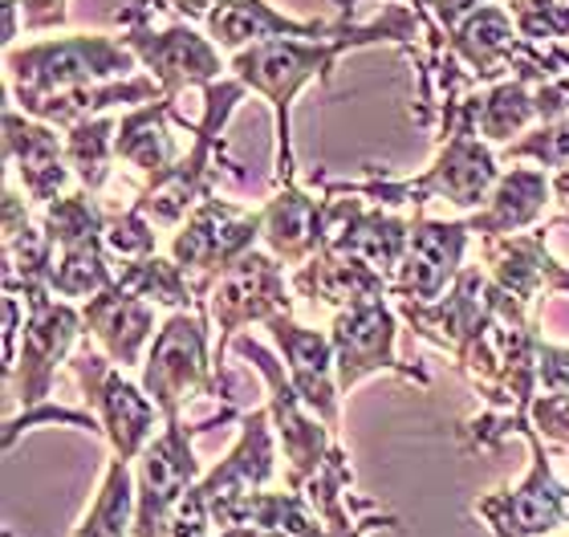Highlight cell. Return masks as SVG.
<instances>
[{"label": "cell", "mask_w": 569, "mask_h": 537, "mask_svg": "<svg viewBox=\"0 0 569 537\" xmlns=\"http://www.w3.org/2000/svg\"><path fill=\"white\" fill-rule=\"evenodd\" d=\"M17 298L24 301V342L17 347V358H12V367L4 375L12 379V399L24 411H33L53 391L58 367L70 362L73 347L82 342L86 318L78 306L58 298L49 286L24 289Z\"/></svg>", "instance_id": "obj_6"}, {"label": "cell", "mask_w": 569, "mask_h": 537, "mask_svg": "<svg viewBox=\"0 0 569 537\" xmlns=\"http://www.w3.org/2000/svg\"><path fill=\"white\" fill-rule=\"evenodd\" d=\"M427 21L411 4H387L382 17L358 24L342 17L338 33L330 37H281V41H264V46L240 49L228 61V73L240 78L252 95L269 98L277 119V183H293V102L309 82H330L333 61L362 46H411L416 37H427Z\"/></svg>", "instance_id": "obj_1"}, {"label": "cell", "mask_w": 569, "mask_h": 537, "mask_svg": "<svg viewBox=\"0 0 569 537\" xmlns=\"http://www.w3.org/2000/svg\"><path fill=\"white\" fill-rule=\"evenodd\" d=\"M107 249L122 261H139L154 252V225L139 208H107Z\"/></svg>", "instance_id": "obj_32"}, {"label": "cell", "mask_w": 569, "mask_h": 537, "mask_svg": "<svg viewBox=\"0 0 569 537\" xmlns=\"http://www.w3.org/2000/svg\"><path fill=\"white\" fill-rule=\"evenodd\" d=\"M500 163H525L533 159L537 168H566L569 163V119L558 122H537L521 139H512L509 147L497 151Z\"/></svg>", "instance_id": "obj_30"}, {"label": "cell", "mask_w": 569, "mask_h": 537, "mask_svg": "<svg viewBox=\"0 0 569 537\" xmlns=\"http://www.w3.org/2000/svg\"><path fill=\"white\" fill-rule=\"evenodd\" d=\"M78 537H134V477L131 460H110L102 489L86 521L78 526Z\"/></svg>", "instance_id": "obj_29"}, {"label": "cell", "mask_w": 569, "mask_h": 537, "mask_svg": "<svg viewBox=\"0 0 569 537\" xmlns=\"http://www.w3.org/2000/svg\"><path fill=\"white\" fill-rule=\"evenodd\" d=\"M119 286L127 294H134V298L151 301V306H167V310H191V306H200L196 281L176 261H163L159 252L122 265Z\"/></svg>", "instance_id": "obj_28"}, {"label": "cell", "mask_w": 569, "mask_h": 537, "mask_svg": "<svg viewBox=\"0 0 569 537\" xmlns=\"http://www.w3.org/2000/svg\"><path fill=\"white\" fill-rule=\"evenodd\" d=\"M326 203H330V240H326V249L375 265L379 274H387L395 281V274H399V265L407 257V245H411V220L395 216L391 208H367V200H358V196Z\"/></svg>", "instance_id": "obj_16"}, {"label": "cell", "mask_w": 569, "mask_h": 537, "mask_svg": "<svg viewBox=\"0 0 569 537\" xmlns=\"http://www.w3.org/2000/svg\"><path fill=\"white\" fill-rule=\"evenodd\" d=\"M171 122L196 131V122H188L176 110V98H154V102H142L131 107L127 115H119V135H114V159L119 163H131L142 176H163L167 168L179 163V143L171 135Z\"/></svg>", "instance_id": "obj_22"}, {"label": "cell", "mask_w": 569, "mask_h": 537, "mask_svg": "<svg viewBox=\"0 0 569 537\" xmlns=\"http://www.w3.org/2000/svg\"><path fill=\"white\" fill-rule=\"evenodd\" d=\"M553 200L566 203V208H569V163H566V168L553 171ZM561 220H569V212L561 216Z\"/></svg>", "instance_id": "obj_39"}, {"label": "cell", "mask_w": 569, "mask_h": 537, "mask_svg": "<svg viewBox=\"0 0 569 537\" xmlns=\"http://www.w3.org/2000/svg\"><path fill=\"white\" fill-rule=\"evenodd\" d=\"M529 419L553 453H569V391H546L541 399H533Z\"/></svg>", "instance_id": "obj_33"}, {"label": "cell", "mask_w": 569, "mask_h": 537, "mask_svg": "<svg viewBox=\"0 0 569 537\" xmlns=\"http://www.w3.org/2000/svg\"><path fill=\"white\" fill-rule=\"evenodd\" d=\"M4 159L9 176L21 179V191L29 203H53L73 183V171L66 163V139L49 122L24 115L17 102H4Z\"/></svg>", "instance_id": "obj_14"}, {"label": "cell", "mask_w": 569, "mask_h": 537, "mask_svg": "<svg viewBox=\"0 0 569 537\" xmlns=\"http://www.w3.org/2000/svg\"><path fill=\"white\" fill-rule=\"evenodd\" d=\"M249 95V86L240 82V78H220V82L203 86V119L196 122V139L191 147L179 156L176 168H167L163 176H154L147 188L139 191V208L151 225L159 228H176L183 225L196 208H200L216 188V176H220V159H224V127L232 119V110L244 102Z\"/></svg>", "instance_id": "obj_3"}, {"label": "cell", "mask_w": 569, "mask_h": 537, "mask_svg": "<svg viewBox=\"0 0 569 537\" xmlns=\"http://www.w3.org/2000/svg\"><path fill=\"white\" fill-rule=\"evenodd\" d=\"M293 294L333 306V310H346L362 298H391V277L379 274L375 265L358 261V257L321 249L318 257H309L293 274Z\"/></svg>", "instance_id": "obj_24"}, {"label": "cell", "mask_w": 569, "mask_h": 537, "mask_svg": "<svg viewBox=\"0 0 569 537\" xmlns=\"http://www.w3.org/2000/svg\"><path fill=\"white\" fill-rule=\"evenodd\" d=\"M17 4H21V24L29 33L58 29V24H66V12H70V0H17Z\"/></svg>", "instance_id": "obj_35"}, {"label": "cell", "mask_w": 569, "mask_h": 537, "mask_svg": "<svg viewBox=\"0 0 569 537\" xmlns=\"http://www.w3.org/2000/svg\"><path fill=\"white\" fill-rule=\"evenodd\" d=\"M521 436L533 448V468L517 489L492 493L476 501V514L485 517L497 537H546L569 521V485H561L549 465L546 440L537 436L533 419L521 424Z\"/></svg>", "instance_id": "obj_12"}, {"label": "cell", "mask_w": 569, "mask_h": 537, "mask_svg": "<svg viewBox=\"0 0 569 537\" xmlns=\"http://www.w3.org/2000/svg\"><path fill=\"white\" fill-rule=\"evenodd\" d=\"M537 122V98L533 86L521 78L488 86L480 95V115H476V135L492 147H509L512 135H525Z\"/></svg>", "instance_id": "obj_26"}, {"label": "cell", "mask_w": 569, "mask_h": 537, "mask_svg": "<svg viewBox=\"0 0 569 537\" xmlns=\"http://www.w3.org/2000/svg\"><path fill=\"white\" fill-rule=\"evenodd\" d=\"M82 318H86V335L94 338L98 350H102L110 362H119L122 370L147 362L142 350H151V342H154L151 301L134 298V294H127V289L114 281V286L102 289L98 298L86 301Z\"/></svg>", "instance_id": "obj_21"}, {"label": "cell", "mask_w": 569, "mask_h": 537, "mask_svg": "<svg viewBox=\"0 0 569 537\" xmlns=\"http://www.w3.org/2000/svg\"><path fill=\"white\" fill-rule=\"evenodd\" d=\"M342 21H297L277 12L269 0H228L203 21V33L212 37L224 53L264 46V41H281V37H330L338 33Z\"/></svg>", "instance_id": "obj_23"}, {"label": "cell", "mask_w": 569, "mask_h": 537, "mask_svg": "<svg viewBox=\"0 0 569 537\" xmlns=\"http://www.w3.org/2000/svg\"><path fill=\"white\" fill-rule=\"evenodd\" d=\"M134 70H139V58L127 46V37L110 33H66L4 49L9 95L21 110L61 90L134 78Z\"/></svg>", "instance_id": "obj_2"}, {"label": "cell", "mask_w": 569, "mask_h": 537, "mask_svg": "<svg viewBox=\"0 0 569 537\" xmlns=\"http://www.w3.org/2000/svg\"><path fill=\"white\" fill-rule=\"evenodd\" d=\"M159 4H163V9H176L179 17H188V21L203 24L220 4H228V0H159Z\"/></svg>", "instance_id": "obj_37"}, {"label": "cell", "mask_w": 569, "mask_h": 537, "mask_svg": "<svg viewBox=\"0 0 569 537\" xmlns=\"http://www.w3.org/2000/svg\"><path fill=\"white\" fill-rule=\"evenodd\" d=\"M228 419H240L237 407L203 419L196 428H188L183 419H163V431L142 448L139 468H134V537L163 534L167 517L183 501V493L203 480V468L196 460V436L220 428Z\"/></svg>", "instance_id": "obj_5"}, {"label": "cell", "mask_w": 569, "mask_h": 537, "mask_svg": "<svg viewBox=\"0 0 569 537\" xmlns=\"http://www.w3.org/2000/svg\"><path fill=\"white\" fill-rule=\"evenodd\" d=\"M73 379L82 382L86 404L94 411L98 428L110 440L119 460H139L142 448L154 440V424L163 419L159 404H154L147 387H134L127 375H122L119 362H110L102 350L82 347L70 358Z\"/></svg>", "instance_id": "obj_8"}, {"label": "cell", "mask_w": 569, "mask_h": 537, "mask_svg": "<svg viewBox=\"0 0 569 537\" xmlns=\"http://www.w3.org/2000/svg\"><path fill=\"white\" fill-rule=\"evenodd\" d=\"M289 281L273 252L252 249L244 252L237 265H228L224 274L216 277V286L208 289V298L200 301V310H208V322L220 330L216 342V362L224 358L228 342L252 322H269L273 314H293V298H289Z\"/></svg>", "instance_id": "obj_10"}, {"label": "cell", "mask_w": 569, "mask_h": 537, "mask_svg": "<svg viewBox=\"0 0 569 537\" xmlns=\"http://www.w3.org/2000/svg\"><path fill=\"white\" fill-rule=\"evenodd\" d=\"M472 228L468 220H431L416 216L411 220V245L391 281L395 301H439L451 289V281L463 269Z\"/></svg>", "instance_id": "obj_13"}, {"label": "cell", "mask_w": 569, "mask_h": 537, "mask_svg": "<svg viewBox=\"0 0 569 537\" xmlns=\"http://www.w3.org/2000/svg\"><path fill=\"white\" fill-rule=\"evenodd\" d=\"M549 196H553V176H546L541 168H512L497 179L485 208H476L468 216V228H472V237L525 232L541 220Z\"/></svg>", "instance_id": "obj_25"}, {"label": "cell", "mask_w": 569, "mask_h": 537, "mask_svg": "<svg viewBox=\"0 0 569 537\" xmlns=\"http://www.w3.org/2000/svg\"><path fill=\"white\" fill-rule=\"evenodd\" d=\"M114 135H119V119L114 115H94V119H82L78 127L66 131V163H70L78 188L86 191H102L110 179V163L114 159Z\"/></svg>", "instance_id": "obj_27"}, {"label": "cell", "mask_w": 569, "mask_h": 537, "mask_svg": "<svg viewBox=\"0 0 569 537\" xmlns=\"http://www.w3.org/2000/svg\"><path fill=\"white\" fill-rule=\"evenodd\" d=\"M485 4L488 0H436V4H431V21H436L443 33H451L456 24L468 21V17H472L476 9H485Z\"/></svg>", "instance_id": "obj_36"}, {"label": "cell", "mask_w": 569, "mask_h": 537, "mask_svg": "<svg viewBox=\"0 0 569 537\" xmlns=\"http://www.w3.org/2000/svg\"><path fill=\"white\" fill-rule=\"evenodd\" d=\"M451 58L460 61L476 86H497L517 73V53H521V33L512 21L509 4H485L468 21H460L443 41Z\"/></svg>", "instance_id": "obj_19"}, {"label": "cell", "mask_w": 569, "mask_h": 537, "mask_svg": "<svg viewBox=\"0 0 569 537\" xmlns=\"http://www.w3.org/2000/svg\"><path fill=\"white\" fill-rule=\"evenodd\" d=\"M537 379L546 391H569V350L553 342H537Z\"/></svg>", "instance_id": "obj_34"}, {"label": "cell", "mask_w": 569, "mask_h": 537, "mask_svg": "<svg viewBox=\"0 0 569 537\" xmlns=\"http://www.w3.org/2000/svg\"><path fill=\"white\" fill-rule=\"evenodd\" d=\"M395 338H399V310L387 298H362L333 314L330 342H333V362H338V387H342V395H350V387H358L375 370L407 375L419 387H427V370L411 367V362H399Z\"/></svg>", "instance_id": "obj_11"}, {"label": "cell", "mask_w": 569, "mask_h": 537, "mask_svg": "<svg viewBox=\"0 0 569 537\" xmlns=\"http://www.w3.org/2000/svg\"><path fill=\"white\" fill-rule=\"evenodd\" d=\"M142 387L151 395L163 419H179L191 399L224 395V379L216 375V347L208 310H176L167 326L154 335L147 362H142Z\"/></svg>", "instance_id": "obj_4"}, {"label": "cell", "mask_w": 569, "mask_h": 537, "mask_svg": "<svg viewBox=\"0 0 569 537\" xmlns=\"http://www.w3.org/2000/svg\"><path fill=\"white\" fill-rule=\"evenodd\" d=\"M525 41H569V0H509Z\"/></svg>", "instance_id": "obj_31"}, {"label": "cell", "mask_w": 569, "mask_h": 537, "mask_svg": "<svg viewBox=\"0 0 569 537\" xmlns=\"http://www.w3.org/2000/svg\"><path fill=\"white\" fill-rule=\"evenodd\" d=\"M264 232V212H244L228 200H208L183 220V228L171 240V261L196 281L200 301L208 298V289L216 286V277L224 274L228 265H237L244 252L257 249V240Z\"/></svg>", "instance_id": "obj_9"}, {"label": "cell", "mask_w": 569, "mask_h": 537, "mask_svg": "<svg viewBox=\"0 0 569 537\" xmlns=\"http://www.w3.org/2000/svg\"><path fill=\"white\" fill-rule=\"evenodd\" d=\"M330 4L342 12V17H355V9L362 4V0H330ZM403 4H411V9H419L423 17H431V4H436V0H403Z\"/></svg>", "instance_id": "obj_38"}, {"label": "cell", "mask_w": 569, "mask_h": 537, "mask_svg": "<svg viewBox=\"0 0 569 537\" xmlns=\"http://www.w3.org/2000/svg\"><path fill=\"white\" fill-rule=\"evenodd\" d=\"M159 0H131L119 12V21L127 24V46L134 49V58L154 82L163 86L167 98H179V90L188 86H212L224 78V49L216 46L212 37L191 29V24H167V29H151V9Z\"/></svg>", "instance_id": "obj_7"}, {"label": "cell", "mask_w": 569, "mask_h": 537, "mask_svg": "<svg viewBox=\"0 0 569 537\" xmlns=\"http://www.w3.org/2000/svg\"><path fill=\"white\" fill-rule=\"evenodd\" d=\"M264 326L273 330L277 347L284 355L289 382L301 395V404L318 419H326V428L338 431V399H342V387H338V362H333L330 335L297 326L289 314H273Z\"/></svg>", "instance_id": "obj_15"}, {"label": "cell", "mask_w": 569, "mask_h": 537, "mask_svg": "<svg viewBox=\"0 0 569 537\" xmlns=\"http://www.w3.org/2000/svg\"><path fill=\"white\" fill-rule=\"evenodd\" d=\"M220 537H264V534L257 526H228Z\"/></svg>", "instance_id": "obj_40"}, {"label": "cell", "mask_w": 569, "mask_h": 537, "mask_svg": "<svg viewBox=\"0 0 569 537\" xmlns=\"http://www.w3.org/2000/svg\"><path fill=\"white\" fill-rule=\"evenodd\" d=\"M273 411L269 407H257V411H244L240 416V440L232 444V453L212 468L203 473V480L196 485L200 497L212 509V521L224 509H232L237 501H244L249 493H261L269 480H273Z\"/></svg>", "instance_id": "obj_17"}, {"label": "cell", "mask_w": 569, "mask_h": 537, "mask_svg": "<svg viewBox=\"0 0 569 537\" xmlns=\"http://www.w3.org/2000/svg\"><path fill=\"white\" fill-rule=\"evenodd\" d=\"M261 212H264L261 240L269 245V252L281 265H297L301 269L330 240V203L321 200V196L313 200L297 179L293 183H281V191L264 203Z\"/></svg>", "instance_id": "obj_20"}, {"label": "cell", "mask_w": 569, "mask_h": 537, "mask_svg": "<svg viewBox=\"0 0 569 537\" xmlns=\"http://www.w3.org/2000/svg\"><path fill=\"white\" fill-rule=\"evenodd\" d=\"M485 274L529 310H537V301L546 294H569V265L549 252L541 228L485 237Z\"/></svg>", "instance_id": "obj_18"}]
</instances>
